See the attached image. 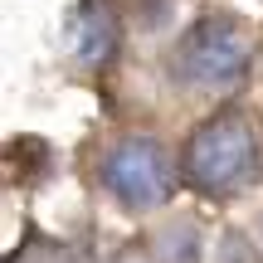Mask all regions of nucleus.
<instances>
[{
	"mask_svg": "<svg viewBox=\"0 0 263 263\" xmlns=\"http://www.w3.org/2000/svg\"><path fill=\"white\" fill-rule=\"evenodd\" d=\"M258 161H263V141L254 117L239 107H224L195 127L185 146V176L205 195H234L258 176Z\"/></svg>",
	"mask_w": 263,
	"mask_h": 263,
	"instance_id": "nucleus-1",
	"label": "nucleus"
},
{
	"mask_svg": "<svg viewBox=\"0 0 263 263\" xmlns=\"http://www.w3.org/2000/svg\"><path fill=\"white\" fill-rule=\"evenodd\" d=\"M254 59V34L234 15H205L185 29L176 49V73L185 83H234Z\"/></svg>",
	"mask_w": 263,
	"mask_h": 263,
	"instance_id": "nucleus-2",
	"label": "nucleus"
},
{
	"mask_svg": "<svg viewBox=\"0 0 263 263\" xmlns=\"http://www.w3.org/2000/svg\"><path fill=\"white\" fill-rule=\"evenodd\" d=\"M103 185L127 210H156L171 195V161L151 137H127L103 156Z\"/></svg>",
	"mask_w": 263,
	"mask_h": 263,
	"instance_id": "nucleus-3",
	"label": "nucleus"
},
{
	"mask_svg": "<svg viewBox=\"0 0 263 263\" xmlns=\"http://www.w3.org/2000/svg\"><path fill=\"white\" fill-rule=\"evenodd\" d=\"M68 54L83 68H103L117 54V20L107 15L103 0H83L78 15L68 20Z\"/></svg>",
	"mask_w": 263,
	"mask_h": 263,
	"instance_id": "nucleus-4",
	"label": "nucleus"
},
{
	"mask_svg": "<svg viewBox=\"0 0 263 263\" xmlns=\"http://www.w3.org/2000/svg\"><path fill=\"white\" fill-rule=\"evenodd\" d=\"M200 254H205V234H200L195 219L161 224V234H156V258L161 263H200Z\"/></svg>",
	"mask_w": 263,
	"mask_h": 263,
	"instance_id": "nucleus-5",
	"label": "nucleus"
},
{
	"mask_svg": "<svg viewBox=\"0 0 263 263\" xmlns=\"http://www.w3.org/2000/svg\"><path fill=\"white\" fill-rule=\"evenodd\" d=\"M219 263H254V244H249L239 229H229L224 244H219Z\"/></svg>",
	"mask_w": 263,
	"mask_h": 263,
	"instance_id": "nucleus-6",
	"label": "nucleus"
},
{
	"mask_svg": "<svg viewBox=\"0 0 263 263\" xmlns=\"http://www.w3.org/2000/svg\"><path fill=\"white\" fill-rule=\"evenodd\" d=\"M112 263H161V258H156V254H146V249H122Z\"/></svg>",
	"mask_w": 263,
	"mask_h": 263,
	"instance_id": "nucleus-7",
	"label": "nucleus"
},
{
	"mask_svg": "<svg viewBox=\"0 0 263 263\" xmlns=\"http://www.w3.org/2000/svg\"><path fill=\"white\" fill-rule=\"evenodd\" d=\"M15 263H20V258H15Z\"/></svg>",
	"mask_w": 263,
	"mask_h": 263,
	"instance_id": "nucleus-8",
	"label": "nucleus"
}]
</instances>
